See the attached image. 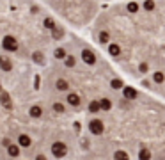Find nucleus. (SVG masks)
Here are the masks:
<instances>
[{"label": "nucleus", "mask_w": 165, "mask_h": 160, "mask_svg": "<svg viewBox=\"0 0 165 160\" xmlns=\"http://www.w3.org/2000/svg\"><path fill=\"white\" fill-rule=\"evenodd\" d=\"M52 153H53V156L62 158V156H66L67 148H66V144H64V142H53V144H52Z\"/></svg>", "instance_id": "obj_1"}, {"label": "nucleus", "mask_w": 165, "mask_h": 160, "mask_svg": "<svg viewBox=\"0 0 165 160\" xmlns=\"http://www.w3.org/2000/svg\"><path fill=\"white\" fill-rule=\"evenodd\" d=\"M89 128H91V132H92L94 135H100V133H103L105 125H103V121H100V119H92V121L89 123Z\"/></svg>", "instance_id": "obj_2"}, {"label": "nucleus", "mask_w": 165, "mask_h": 160, "mask_svg": "<svg viewBox=\"0 0 165 160\" xmlns=\"http://www.w3.org/2000/svg\"><path fill=\"white\" fill-rule=\"evenodd\" d=\"M4 48L9 50V52H14V50L18 48V43H16V39H14L13 36H7V37L4 39Z\"/></svg>", "instance_id": "obj_3"}, {"label": "nucleus", "mask_w": 165, "mask_h": 160, "mask_svg": "<svg viewBox=\"0 0 165 160\" xmlns=\"http://www.w3.org/2000/svg\"><path fill=\"white\" fill-rule=\"evenodd\" d=\"M82 59L87 62V64H94V61H96V57H94V54L91 50H84L82 52Z\"/></svg>", "instance_id": "obj_4"}, {"label": "nucleus", "mask_w": 165, "mask_h": 160, "mask_svg": "<svg viewBox=\"0 0 165 160\" xmlns=\"http://www.w3.org/2000/svg\"><path fill=\"white\" fill-rule=\"evenodd\" d=\"M80 96L78 94H75V93H71V94H67V103L71 105V107H78L80 105Z\"/></svg>", "instance_id": "obj_5"}, {"label": "nucleus", "mask_w": 165, "mask_h": 160, "mask_svg": "<svg viewBox=\"0 0 165 160\" xmlns=\"http://www.w3.org/2000/svg\"><path fill=\"white\" fill-rule=\"evenodd\" d=\"M18 144L23 146V148H29V146L32 144V141H30V137H29V135H23V133H21V135L18 137Z\"/></svg>", "instance_id": "obj_6"}, {"label": "nucleus", "mask_w": 165, "mask_h": 160, "mask_svg": "<svg viewBox=\"0 0 165 160\" xmlns=\"http://www.w3.org/2000/svg\"><path fill=\"white\" fill-rule=\"evenodd\" d=\"M123 93H124V98H126V100H135V98H137V91H135L133 87H124Z\"/></svg>", "instance_id": "obj_7"}, {"label": "nucleus", "mask_w": 165, "mask_h": 160, "mask_svg": "<svg viewBox=\"0 0 165 160\" xmlns=\"http://www.w3.org/2000/svg\"><path fill=\"white\" fill-rule=\"evenodd\" d=\"M41 114H43L41 107H37V105L30 107V116H32V118H41Z\"/></svg>", "instance_id": "obj_8"}, {"label": "nucleus", "mask_w": 165, "mask_h": 160, "mask_svg": "<svg viewBox=\"0 0 165 160\" xmlns=\"http://www.w3.org/2000/svg\"><path fill=\"white\" fill-rule=\"evenodd\" d=\"M7 153H9L11 156H18V155H20V148L14 146V144H9V146H7Z\"/></svg>", "instance_id": "obj_9"}, {"label": "nucleus", "mask_w": 165, "mask_h": 160, "mask_svg": "<svg viewBox=\"0 0 165 160\" xmlns=\"http://www.w3.org/2000/svg\"><path fill=\"white\" fill-rule=\"evenodd\" d=\"M0 66H2L4 71H9L11 70V61H7L6 57H0Z\"/></svg>", "instance_id": "obj_10"}, {"label": "nucleus", "mask_w": 165, "mask_h": 160, "mask_svg": "<svg viewBox=\"0 0 165 160\" xmlns=\"http://www.w3.org/2000/svg\"><path fill=\"white\" fill-rule=\"evenodd\" d=\"M57 89H59V91H67V89H69V84H67L64 78H60V80H57Z\"/></svg>", "instance_id": "obj_11"}, {"label": "nucleus", "mask_w": 165, "mask_h": 160, "mask_svg": "<svg viewBox=\"0 0 165 160\" xmlns=\"http://www.w3.org/2000/svg\"><path fill=\"white\" fill-rule=\"evenodd\" d=\"M138 158H140V160H149V158H151V151H149V149H146V148H144V149H140Z\"/></svg>", "instance_id": "obj_12"}, {"label": "nucleus", "mask_w": 165, "mask_h": 160, "mask_svg": "<svg viewBox=\"0 0 165 160\" xmlns=\"http://www.w3.org/2000/svg\"><path fill=\"white\" fill-rule=\"evenodd\" d=\"M114 158H115V160H130V158H128V153H126V151H121V149L115 151Z\"/></svg>", "instance_id": "obj_13"}, {"label": "nucleus", "mask_w": 165, "mask_h": 160, "mask_svg": "<svg viewBox=\"0 0 165 160\" xmlns=\"http://www.w3.org/2000/svg\"><path fill=\"white\" fill-rule=\"evenodd\" d=\"M108 52H110L114 57H117V55L121 54V50H119V47H117V44H110V47H108Z\"/></svg>", "instance_id": "obj_14"}, {"label": "nucleus", "mask_w": 165, "mask_h": 160, "mask_svg": "<svg viewBox=\"0 0 165 160\" xmlns=\"http://www.w3.org/2000/svg\"><path fill=\"white\" fill-rule=\"evenodd\" d=\"M100 109H101L100 101H91V105H89V110H91V112H98Z\"/></svg>", "instance_id": "obj_15"}, {"label": "nucleus", "mask_w": 165, "mask_h": 160, "mask_svg": "<svg viewBox=\"0 0 165 160\" xmlns=\"http://www.w3.org/2000/svg\"><path fill=\"white\" fill-rule=\"evenodd\" d=\"M2 103H4V107H7V109H11V100H9V96L7 94H2Z\"/></svg>", "instance_id": "obj_16"}, {"label": "nucleus", "mask_w": 165, "mask_h": 160, "mask_svg": "<svg viewBox=\"0 0 165 160\" xmlns=\"http://www.w3.org/2000/svg\"><path fill=\"white\" fill-rule=\"evenodd\" d=\"M100 105H101V109H103V110H108V109L112 107L110 100H101V101H100Z\"/></svg>", "instance_id": "obj_17"}, {"label": "nucleus", "mask_w": 165, "mask_h": 160, "mask_svg": "<svg viewBox=\"0 0 165 160\" xmlns=\"http://www.w3.org/2000/svg\"><path fill=\"white\" fill-rule=\"evenodd\" d=\"M165 80V77L161 75V73H154V82H158V84H161Z\"/></svg>", "instance_id": "obj_18"}, {"label": "nucleus", "mask_w": 165, "mask_h": 160, "mask_svg": "<svg viewBox=\"0 0 165 160\" xmlns=\"http://www.w3.org/2000/svg\"><path fill=\"white\" fill-rule=\"evenodd\" d=\"M112 87L114 89H119V87H123V82L121 80H112Z\"/></svg>", "instance_id": "obj_19"}, {"label": "nucleus", "mask_w": 165, "mask_h": 160, "mask_svg": "<svg viewBox=\"0 0 165 160\" xmlns=\"http://www.w3.org/2000/svg\"><path fill=\"white\" fill-rule=\"evenodd\" d=\"M53 110H55V112H59V114H60V112H64V107H62V105H60V103H55V105H53Z\"/></svg>", "instance_id": "obj_20"}, {"label": "nucleus", "mask_w": 165, "mask_h": 160, "mask_svg": "<svg viewBox=\"0 0 165 160\" xmlns=\"http://www.w3.org/2000/svg\"><path fill=\"white\" fill-rule=\"evenodd\" d=\"M66 64H67V66H69V68H71V66H73V64H75V59H73V57H71V55H69V57H67V59H66Z\"/></svg>", "instance_id": "obj_21"}, {"label": "nucleus", "mask_w": 165, "mask_h": 160, "mask_svg": "<svg viewBox=\"0 0 165 160\" xmlns=\"http://www.w3.org/2000/svg\"><path fill=\"white\" fill-rule=\"evenodd\" d=\"M37 160H46V158L44 156H37Z\"/></svg>", "instance_id": "obj_22"}]
</instances>
